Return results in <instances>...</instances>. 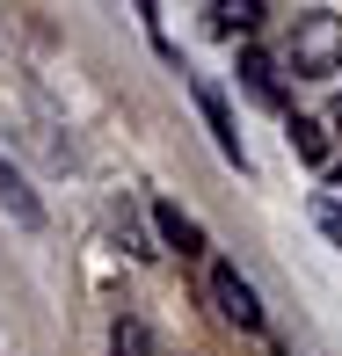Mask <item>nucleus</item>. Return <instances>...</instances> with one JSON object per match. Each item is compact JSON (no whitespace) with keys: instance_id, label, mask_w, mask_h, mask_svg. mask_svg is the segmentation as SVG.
Wrapping results in <instances>:
<instances>
[{"instance_id":"4468645a","label":"nucleus","mask_w":342,"mask_h":356,"mask_svg":"<svg viewBox=\"0 0 342 356\" xmlns=\"http://www.w3.org/2000/svg\"><path fill=\"white\" fill-rule=\"evenodd\" d=\"M335 189H342V168H335Z\"/></svg>"},{"instance_id":"f257e3e1","label":"nucleus","mask_w":342,"mask_h":356,"mask_svg":"<svg viewBox=\"0 0 342 356\" xmlns=\"http://www.w3.org/2000/svg\"><path fill=\"white\" fill-rule=\"evenodd\" d=\"M284 66L299 80H335L342 73V15L335 8H306L299 15V29L284 44Z\"/></svg>"},{"instance_id":"f8f14e48","label":"nucleus","mask_w":342,"mask_h":356,"mask_svg":"<svg viewBox=\"0 0 342 356\" xmlns=\"http://www.w3.org/2000/svg\"><path fill=\"white\" fill-rule=\"evenodd\" d=\"M320 124H342V95H335V109H328V117H320Z\"/></svg>"},{"instance_id":"6e6552de","label":"nucleus","mask_w":342,"mask_h":356,"mask_svg":"<svg viewBox=\"0 0 342 356\" xmlns=\"http://www.w3.org/2000/svg\"><path fill=\"white\" fill-rule=\"evenodd\" d=\"M263 22V0H211V29L219 37H248Z\"/></svg>"},{"instance_id":"423d86ee","label":"nucleus","mask_w":342,"mask_h":356,"mask_svg":"<svg viewBox=\"0 0 342 356\" xmlns=\"http://www.w3.org/2000/svg\"><path fill=\"white\" fill-rule=\"evenodd\" d=\"M240 88H248L263 109H284V80H277V66L263 51H240Z\"/></svg>"},{"instance_id":"39448f33","label":"nucleus","mask_w":342,"mask_h":356,"mask_svg":"<svg viewBox=\"0 0 342 356\" xmlns=\"http://www.w3.org/2000/svg\"><path fill=\"white\" fill-rule=\"evenodd\" d=\"M153 233L168 240L175 254H204V225L182 211V204H153Z\"/></svg>"},{"instance_id":"0eeeda50","label":"nucleus","mask_w":342,"mask_h":356,"mask_svg":"<svg viewBox=\"0 0 342 356\" xmlns=\"http://www.w3.org/2000/svg\"><path fill=\"white\" fill-rule=\"evenodd\" d=\"M284 138H291V153H299L306 168H328V124H320V117H291Z\"/></svg>"},{"instance_id":"ddd939ff","label":"nucleus","mask_w":342,"mask_h":356,"mask_svg":"<svg viewBox=\"0 0 342 356\" xmlns=\"http://www.w3.org/2000/svg\"><path fill=\"white\" fill-rule=\"evenodd\" d=\"M146 356H168V349H146Z\"/></svg>"},{"instance_id":"9d476101","label":"nucleus","mask_w":342,"mask_h":356,"mask_svg":"<svg viewBox=\"0 0 342 356\" xmlns=\"http://www.w3.org/2000/svg\"><path fill=\"white\" fill-rule=\"evenodd\" d=\"M306 211H313V225H320V233H328L335 248H342V204L328 197V189H313V197H306Z\"/></svg>"},{"instance_id":"20e7f679","label":"nucleus","mask_w":342,"mask_h":356,"mask_svg":"<svg viewBox=\"0 0 342 356\" xmlns=\"http://www.w3.org/2000/svg\"><path fill=\"white\" fill-rule=\"evenodd\" d=\"M0 211H8L15 225H22V233H44V197L29 189V175L15 168L8 153H0Z\"/></svg>"},{"instance_id":"1a4fd4ad","label":"nucleus","mask_w":342,"mask_h":356,"mask_svg":"<svg viewBox=\"0 0 342 356\" xmlns=\"http://www.w3.org/2000/svg\"><path fill=\"white\" fill-rule=\"evenodd\" d=\"M117 233H124V254H139V262H153V240H146V225H139V211H132V204H117Z\"/></svg>"},{"instance_id":"9b49d317","label":"nucleus","mask_w":342,"mask_h":356,"mask_svg":"<svg viewBox=\"0 0 342 356\" xmlns=\"http://www.w3.org/2000/svg\"><path fill=\"white\" fill-rule=\"evenodd\" d=\"M109 349H117V356H146V349H153V334H146L139 320H117V334H109Z\"/></svg>"},{"instance_id":"7ed1b4c3","label":"nucleus","mask_w":342,"mask_h":356,"mask_svg":"<svg viewBox=\"0 0 342 356\" xmlns=\"http://www.w3.org/2000/svg\"><path fill=\"white\" fill-rule=\"evenodd\" d=\"M189 95H197V117H204L211 145H219L233 168H248V145H240V124H233V109H226V95L211 88V80H189Z\"/></svg>"},{"instance_id":"f03ea898","label":"nucleus","mask_w":342,"mask_h":356,"mask_svg":"<svg viewBox=\"0 0 342 356\" xmlns=\"http://www.w3.org/2000/svg\"><path fill=\"white\" fill-rule=\"evenodd\" d=\"M204 291H211V305H219V320H226V327L263 334V298H255V284L240 277L233 262H211V269H204Z\"/></svg>"},{"instance_id":"2eb2a0df","label":"nucleus","mask_w":342,"mask_h":356,"mask_svg":"<svg viewBox=\"0 0 342 356\" xmlns=\"http://www.w3.org/2000/svg\"><path fill=\"white\" fill-rule=\"evenodd\" d=\"M270 356H291V349H270Z\"/></svg>"}]
</instances>
